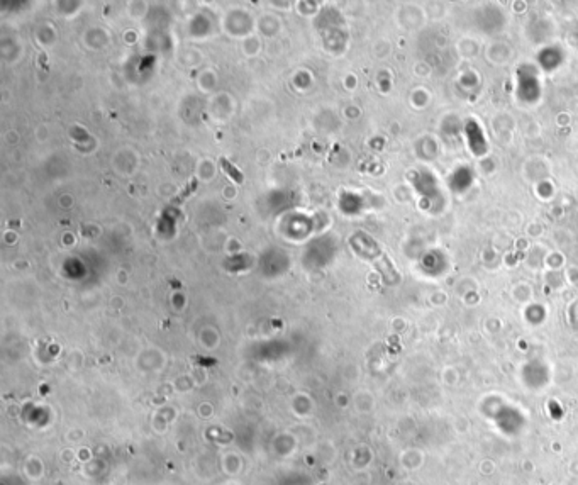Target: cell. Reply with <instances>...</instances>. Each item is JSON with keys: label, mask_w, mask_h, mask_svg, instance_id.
<instances>
[{"label": "cell", "mask_w": 578, "mask_h": 485, "mask_svg": "<svg viewBox=\"0 0 578 485\" xmlns=\"http://www.w3.org/2000/svg\"><path fill=\"white\" fill-rule=\"evenodd\" d=\"M221 163H222V166H224V170H226V173H227L229 177H232V179L236 180V182L238 183H241L243 182V175H241V173L238 172V168H236L234 165H231V163H229L227 160H226V158H222L221 160Z\"/></svg>", "instance_id": "6da1fadb"}]
</instances>
